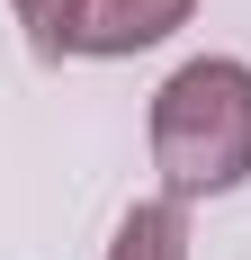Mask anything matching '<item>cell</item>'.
<instances>
[{"instance_id": "obj_4", "label": "cell", "mask_w": 251, "mask_h": 260, "mask_svg": "<svg viewBox=\"0 0 251 260\" xmlns=\"http://www.w3.org/2000/svg\"><path fill=\"white\" fill-rule=\"evenodd\" d=\"M18 9V27H27V54L36 63H63V54L81 45V9L90 0H9Z\"/></svg>"}, {"instance_id": "obj_1", "label": "cell", "mask_w": 251, "mask_h": 260, "mask_svg": "<svg viewBox=\"0 0 251 260\" xmlns=\"http://www.w3.org/2000/svg\"><path fill=\"white\" fill-rule=\"evenodd\" d=\"M152 171L162 198H233L251 180V63L198 54L152 90Z\"/></svg>"}, {"instance_id": "obj_3", "label": "cell", "mask_w": 251, "mask_h": 260, "mask_svg": "<svg viewBox=\"0 0 251 260\" xmlns=\"http://www.w3.org/2000/svg\"><path fill=\"white\" fill-rule=\"evenodd\" d=\"M108 260H189V207H179V198H144V207H125Z\"/></svg>"}, {"instance_id": "obj_2", "label": "cell", "mask_w": 251, "mask_h": 260, "mask_svg": "<svg viewBox=\"0 0 251 260\" xmlns=\"http://www.w3.org/2000/svg\"><path fill=\"white\" fill-rule=\"evenodd\" d=\"M189 18H198V0H90L72 54H99V63H117V54H152L162 36H179Z\"/></svg>"}]
</instances>
